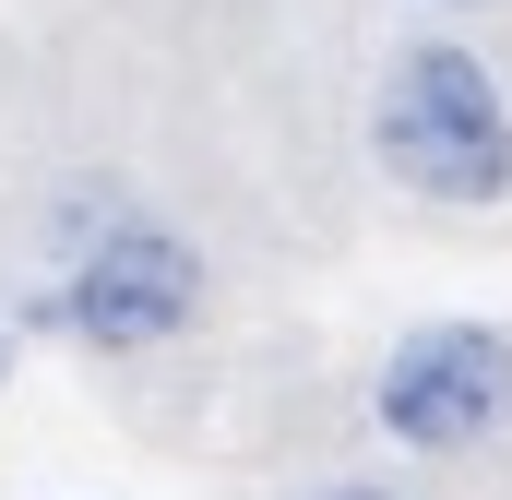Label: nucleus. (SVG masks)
Masks as SVG:
<instances>
[{
  "instance_id": "obj_1",
  "label": "nucleus",
  "mask_w": 512,
  "mask_h": 500,
  "mask_svg": "<svg viewBox=\"0 0 512 500\" xmlns=\"http://www.w3.org/2000/svg\"><path fill=\"white\" fill-rule=\"evenodd\" d=\"M370 143H382V167L417 203H501L512 191V108H501V84H489V60L453 48V36L405 48L382 72Z\"/></svg>"
},
{
  "instance_id": "obj_2",
  "label": "nucleus",
  "mask_w": 512,
  "mask_h": 500,
  "mask_svg": "<svg viewBox=\"0 0 512 500\" xmlns=\"http://www.w3.org/2000/svg\"><path fill=\"white\" fill-rule=\"evenodd\" d=\"M48 322H60L72 346H108V358L179 346V334L203 322V250L179 239V227H155V215H108L96 239L72 250Z\"/></svg>"
},
{
  "instance_id": "obj_3",
  "label": "nucleus",
  "mask_w": 512,
  "mask_h": 500,
  "mask_svg": "<svg viewBox=\"0 0 512 500\" xmlns=\"http://www.w3.org/2000/svg\"><path fill=\"white\" fill-rule=\"evenodd\" d=\"M370 417H382L405 453H477L512 429V334L501 322H417L370 381Z\"/></svg>"
},
{
  "instance_id": "obj_4",
  "label": "nucleus",
  "mask_w": 512,
  "mask_h": 500,
  "mask_svg": "<svg viewBox=\"0 0 512 500\" xmlns=\"http://www.w3.org/2000/svg\"><path fill=\"white\" fill-rule=\"evenodd\" d=\"M310 500H393V489H358V477H346V489H310Z\"/></svg>"
},
{
  "instance_id": "obj_5",
  "label": "nucleus",
  "mask_w": 512,
  "mask_h": 500,
  "mask_svg": "<svg viewBox=\"0 0 512 500\" xmlns=\"http://www.w3.org/2000/svg\"><path fill=\"white\" fill-rule=\"evenodd\" d=\"M0 381H12V334H0Z\"/></svg>"
}]
</instances>
